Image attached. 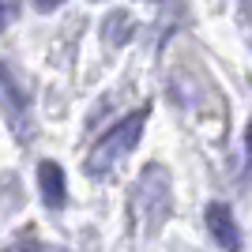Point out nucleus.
Returning a JSON list of instances; mask_svg holds the SVG:
<instances>
[{"label": "nucleus", "mask_w": 252, "mask_h": 252, "mask_svg": "<svg viewBox=\"0 0 252 252\" xmlns=\"http://www.w3.org/2000/svg\"><path fill=\"white\" fill-rule=\"evenodd\" d=\"M132 215L143 237H155L169 219V173L162 166H147L132 192Z\"/></svg>", "instance_id": "nucleus-1"}, {"label": "nucleus", "mask_w": 252, "mask_h": 252, "mask_svg": "<svg viewBox=\"0 0 252 252\" xmlns=\"http://www.w3.org/2000/svg\"><path fill=\"white\" fill-rule=\"evenodd\" d=\"M143 128H147V105L136 109V113H128L121 125H113L102 139H98L94 151H91V158H87V173H91V177H105V173L139 143Z\"/></svg>", "instance_id": "nucleus-2"}, {"label": "nucleus", "mask_w": 252, "mask_h": 252, "mask_svg": "<svg viewBox=\"0 0 252 252\" xmlns=\"http://www.w3.org/2000/svg\"><path fill=\"white\" fill-rule=\"evenodd\" d=\"M207 230L211 237H215V245L226 252H241V226H237V219H233L230 203H207Z\"/></svg>", "instance_id": "nucleus-3"}, {"label": "nucleus", "mask_w": 252, "mask_h": 252, "mask_svg": "<svg viewBox=\"0 0 252 252\" xmlns=\"http://www.w3.org/2000/svg\"><path fill=\"white\" fill-rule=\"evenodd\" d=\"M38 192L49 211H61L64 200H68V189H64V169L57 162H42L38 166Z\"/></svg>", "instance_id": "nucleus-4"}, {"label": "nucleus", "mask_w": 252, "mask_h": 252, "mask_svg": "<svg viewBox=\"0 0 252 252\" xmlns=\"http://www.w3.org/2000/svg\"><path fill=\"white\" fill-rule=\"evenodd\" d=\"M132 31H136V23H132L128 11H109L105 23H102V38L109 45H125L128 38H132Z\"/></svg>", "instance_id": "nucleus-5"}, {"label": "nucleus", "mask_w": 252, "mask_h": 252, "mask_svg": "<svg viewBox=\"0 0 252 252\" xmlns=\"http://www.w3.org/2000/svg\"><path fill=\"white\" fill-rule=\"evenodd\" d=\"M19 19V0H0V31H8Z\"/></svg>", "instance_id": "nucleus-6"}, {"label": "nucleus", "mask_w": 252, "mask_h": 252, "mask_svg": "<svg viewBox=\"0 0 252 252\" xmlns=\"http://www.w3.org/2000/svg\"><path fill=\"white\" fill-rule=\"evenodd\" d=\"M61 4H64V0H34V8H38V11H57Z\"/></svg>", "instance_id": "nucleus-7"}, {"label": "nucleus", "mask_w": 252, "mask_h": 252, "mask_svg": "<svg viewBox=\"0 0 252 252\" xmlns=\"http://www.w3.org/2000/svg\"><path fill=\"white\" fill-rule=\"evenodd\" d=\"M245 151H249V173H252V121H249V132H245Z\"/></svg>", "instance_id": "nucleus-8"}, {"label": "nucleus", "mask_w": 252, "mask_h": 252, "mask_svg": "<svg viewBox=\"0 0 252 252\" xmlns=\"http://www.w3.org/2000/svg\"><path fill=\"white\" fill-rule=\"evenodd\" d=\"M11 252H42V249H38V245H34V241H19V245H15V249H11Z\"/></svg>", "instance_id": "nucleus-9"}, {"label": "nucleus", "mask_w": 252, "mask_h": 252, "mask_svg": "<svg viewBox=\"0 0 252 252\" xmlns=\"http://www.w3.org/2000/svg\"><path fill=\"white\" fill-rule=\"evenodd\" d=\"M42 252H68V249H61V245H49V249H42Z\"/></svg>", "instance_id": "nucleus-10"}, {"label": "nucleus", "mask_w": 252, "mask_h": 252, "mask_svg": "<svg viewBox=\"0 0 252 252\" xmlns=\"http://www.w3.org/2000/svg\"><path fill=\"white\" fill-rule=\"evenodd\" d=\"M4 75H8V72H4V64H0V83H4Z\"/></svg>", "instance_id": "nucleus-11"}, {"label": "nucleus", "mask_w": 252, "mask_h": 252, "mask_svg": "<svg viewBox=\"0 0 252 252\" xmlns=\"http://www.w3.org/2000/svg\"><path fill=\"white\" fill-rule=\"evenodd\" d=\"M241 4H245V8H252V0H241Z\"/></svg>", "instance_id": "nucleus-12"}]
</instances>
